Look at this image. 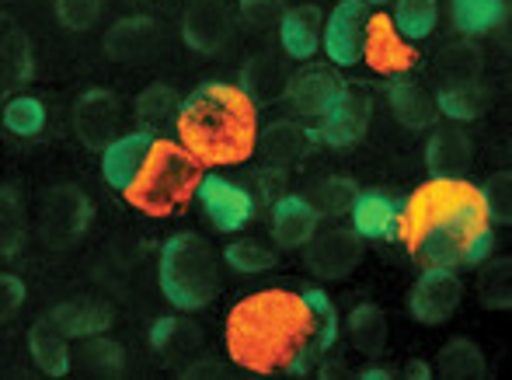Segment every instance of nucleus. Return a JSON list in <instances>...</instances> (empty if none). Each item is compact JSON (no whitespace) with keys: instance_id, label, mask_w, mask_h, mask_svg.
Here are the masks:
<instances>
[{"instance_id":"obj_29","label":"nucleus","mask_w":512,"mask_h":380,"mask_svg":"<svg viewBox=\"0 0 512 380\" xmlns=\"http://www.w3.org/2000/svg\"><path fill=\"white\" fill-rule=\"evenodd\" d=\"M255 147L262 150V157L269 164H279V168H286V164H293L300 154H304L307 136L300 133V129L293 126V123H276L272 129H265V133L258 136Z\"/></svg>"},{"instance_id":"obj_20","label":"nucleus","mask_w":512,"mask_h":380,"mask_svg":"<svg viewBox=\"0 0 512 380\" xmlns=\"http://www.w3.org/2000/svg\"><path fill=\"white\" fill-rule=\"evenodd\" d=\"M150 143H154L150 133H129V136H122V140L108 143L105 157H102V175L112 189H122V192L129 189V182H133L136 171H140L143 157H147Z\"/></svg>"},{"instance_id":"obj_4","label":"nucleus","mask_w":512,"mask_h":380,"mask_svg":"<svg viewBox=\"0 0 512 380\" xmlns=\"http://www.w3.org/2000/svg\"><path fill=\"white\" fill-rule=\"evenodd\" d=\"M161 290L171 307L203 311L216 293V255L196 234H175L161 252Z\"/></svg>"},{"instance_id":"obj_45","label":"nucleus","mask_w":512,"mask_h":380,"mask_svg":"<svg viewBox=\"0 0 512 380\" xmlns=\"http://www.w3.org/2000/svg\"><path fill=\"white\" fill-rule=\"evenodd\" d=\"M241 14L248 25L255 28H272L283 18V0H241Z\"/></svg>"},{"instance_id":"obj_39","label":"nucleus","mask_w":512,"mask_h":380,"mask_svg":"<svg viewBox=\"0 0 512 380\" xmlns=\"http://www.w3.org/2000/svg\"><path fill=\"white\" fill-rule=\"evenodd\" d=\"M178 109H182V105H178V95L168 84H150V88L136 98V116H140L143 123H164V119H171Z\"/></svg>"},{"instance_id":"obj_48","label":"nucleus","mask_w":512,"mask_h":380,"mask_svg":"<svg viewBox=\"0 0 512 380\" xmlns=\"http://www.w3.org/2000/svg\"><path fill=\"white\" fill-rule=\"evenodd\" d=\"M363 377H370V380H384L387 374H384V370H366V374Z\"/></svg>"},{"instance_id":"obj_18","label":"nucleus","mask_w":512,"mask_h":380,"mask_svg":"<svg viewBox=\"0 0 512 380\" xmlns=\"http://www.w3.org/2000/svg\"><path fill=\"white\" fill-rule=\"evenodd\" d=\"M317 210L304 196H283L272 206V238L283 248H304L317 231Z\"/></svg>"},{"instance_id":"obj_6","label":"nucleus","mask_w":512,"mask_h":380,"mask_svg":"<svg viewBox=\"0 0 512 380\" xmlns=\"http://www.w3.org/2000/svg\"><path fill=\"white\" fill-rule=\"evenodd\" d=\"M42 238L49 241L53 248H63V245H74L91 224V203L81 189L74 185H60L46 196L42 203Z\"/></svg>"},{"instance_id":"obj_7","label":"nucleus","mask_w":512,"mask_h":380,"mask_svg":"<svg viewBox=\"0 0 512 380\" xmlns=\"http://www.w3.org/2000/svg\"><path fill=\"white\" fill-rule=\"evenodd\" d=\"M460 297H464V283L457 279V272L443 269V265H429L408 297L411 318L422 325H443L460 307Z\"/></svg>"},{"instance_id":"obj_26","label":"nucleus","mask_w":512,"mask_h":380,"mask_svg":"<svg viewBox=\"0 0 512 380\" xmlns=\"http://www.w3.org/2000/svg\"><path fill=\"white\" fill-rule=\"evenodd\" d=\"M436 74L443 88H464V84L481 81V53L471 42H450L436 56Z\"/></svg>"},{"instance_id":"obj_34","label":"nucleus","mask_w":512,"mask_h":380,"mask_svg":"<svg viewBox=\"0 0 512 380\" xmlns=\"http://www.w3.org/2000/svg\"><path fill=\"white\" fill-rule=\"evenodd\" d=\"M439 374L450 380L485 377V356H481V349L474 342L457 339L450 346H443V353H439Z\"/></svg>"},{"instance_id":"obj_13","label":"nucleus","mask_w":512,"mask_h":380,"mask_svg":"<svg viewBox=\"0 0 512 380\" xmlns=\"http://www.w3.org/2000/svg\"><path fill=\"white\" fill-rule=\"evenodd\" d=\"M345 95H349V88L331 70H300L286 84V98L300 116H328Z\"/></svg>"},{"instance_id":"obj_11","label":"nucleus","mask_w":512,"mask_h":380,"mask_svg":"<svg viewBox=\"0 0 512 380\" xmlns=\"http://www.w3.org/2000/svg\"><path fill=\"white\" fill-rule=\"evenodd\" d=\"M74 126L77 136L88 150H105L115 140V126H119V102L108 95L105 88H91L77 98L74 105Z\"/></svg>"},{"instance_id":"obj_42","label":"nucleus","mask_w":512,"mask_h":380,"mask_svg":"<svg viewBox=\"0 0 512 380\" xmlns=\"http://www.w3.org/2000/svg\"><path fill=\"white\" fill-rule=\"evenodd\" d=\"M509 189H512V175H509V171H499V175H492L485 189H481V199H485V210H488V220H492V224H509V220H512Z\"/></svg>"},{"instance_id":"obj_44","label":"nucleus","mask_w":512,"mask_h":380,"mask_svg":"<svg viewBox=\"0 0 512 380\" xmlns=\"http://www.w3.org/2000/svg\"><path fill=\"white\" fill-rule=\"evenodd\" d=\"M84 360L91 363L95 374H119L122 370V349L115 346V342L95 339V335H91V339L84 342Z\"/></svg>"},{"instance_id":"obj_46","label":"nucleus","mask_w":512,"mask_h":380,"mask_svg":"<svg viewBox=\"0 0 512 380\" xmlns=\"http://www.w3.org/2000/svg\"><path fill=\"white\" fill-rule=\"evenodd\" d=\"M21 304H25V283L18 276L0 272V325L11 321L21 311Z\"/></svg>"},{"instance_id":"obj_19","label":"nucleus","mask_w":512,"mask_h":380,"mask_svg":"<svg viewBox=\"0 0 512 380\" xmlns=\"http://www.w3.org/2000/svg\"><path fill=\"white\" fill-rule=\"evenodd\" d=\"M352 224H356L359 238L370 241H387L398 234V206L387 192H356V203H352Z\"/></svg>"},{"instance_id":"obj_5","label":"nucleus","mask_w":512,"mask_h":380,"mask_svg":"<svg viewBox=\"0 0 512 380\" xmlns=\"http://www.w3.org/2000/svg\"><path fill=\"white\" fill-rule=\"evenodd\" d=\"M481 199V189L464 178H432V182L418 185L408 196L405 210L398 213V238L405 241V248H411L422 241L425 231L439 224V220L453 217L457 210H464L467 203Z\"/></svg>"},{"instance_id":"obj_41","label":"nucleus","mask_w":512,"mask_h":380,"mask_svg":"<svg viewBox=\"0 0 512 380\" xmlns=\"http://www.w3.org/2000/svg\"><path fill=\"white\" fill-rule=\"evenodd\" d=\"M227 265L237 272H265L276 265V252H269L262 241H234L227 248Z\"/></svg>"},{"instance_id":"obj_27","label":"nucleus","mask_w":512,"mask_h":380,"mask_svg":"<svg viewBox=\"0 0 512 380\" xmlns=\"http://www.w3.org/2000/svg\"><path fill=\"white\" fill-rule=\"evenodd\" d=\"M150 342H154L157 353L168 356V360H189V356L203 346L199 332L192 325H185L182 318L154 321V328H150Z\"/></svg>"},{"instance_id":"obj_25","label":"nucleus","mask_w":512,"mask_h":380,"mask_svg":"<svg viewBox=\"0 0 512 380\" xmlns=\"http://www.w3.org/2000/svg\"><path fill=\"white\" fill-rule=\"evenodd\" d=\"M28 349H32L35 363L42 367V374L63 377L70 370V346L67 335L53 325L49 318H39L28 332Z\"/></svg>"},{"instance_id":"obj_16","label":"nucleus","mask_w":512,"mask_h":380,"mask_svg":"<svg viewBox=\"0 0 512 380\" xmlns=\"http://www.w3.org/2000/svg\"><path fill=\"white\" fill-rule=\"evenodd\" d=\"M46 318L67 339H91V335H102L112 328V307L105 300L81 297V300H67V304H56Z\"/></svg>"},{"instance_id":"obj_10","label":"nucleus","mask_w":512,"mask_h":380,"mask_svg":"<svg viewBox=\"0 0 512 380\" xmlns=\"http://www.w3.org/2000/svg\"><path fill=\"white\" fill-rule=\"evenodd\" d=\"M199 199H203V210L216 231H241L255 213V203L241 185L223 182L216 175H206L199 182Z\"/></svg>"},{"instance_id":"obj_15","label":"nucleus","mask_w":512,"mask_h":380,"mask_svg":"<svg viewBox=\"0 0 512 380\" xmlns=\"http://www.w3.org/2000/svg\"><path fill=\"white\" fill-rule=\"evenodd\" d=\"M359 234L356 231H328L310 245L307 252V265L314 276L321 279H342L349 276L352 269L359 265Z\"/></svg>"},{"instance_id":"obj_17","label":"nucleus","mask_w":512,"mask_h":380,"mask_svg":"<svg viewBox=\"0 0 512 380\" xmlns=\"http://www.w3.org/2000/svg\"><path fill=\"white\" fill-rule=\"evenodd\" d=\"M474 161L471 136L457 126H439L425 147V164L436 178H460Z\"/></svg>"},{"instance_id":"obj_31","label":"nucleus","mask_w":512,"mask_h":380,"mask_svg":"<svg viewBox=\"0 0 512 380\" xmlns=\"http://www.w3.org/2000/svg\"><path fill=\"white\" fill-rule=\"evenodd\" d=\"M244 95L251 102H276L279 95H286V77L272 56H258L248 70H244Z\"/></svg>"},{"instance_id":"obj_28","label":"nucleus","mask_w":512,"mask_h":380,"mask_svg":"<svg viewBox=\"0 0 512 380\" xmlns=\"http://www.w3.org/2000/svg\"><path fill=\"white\" fill-rule=\"evenodd\" d=\"M349 335H352V346L366 356H377L384 353L387 346V321L380 314V307L373 304H359L356 311L349 314Z\"/></svg>"},{"instance_id":"obj_43","label":"nucleus","mask_w":512,"mask_h":380,"mask_svg":"<svg viewBox=\"0 0 512 380\" xmlns=\"http://www.w3.org/2000/svg\"><path fill=\"white\" fill-rule=\"evenodd\" d=\"M56 14L70 32H84L102 14V0H56Z\"/></svg>"},{"instance_id":"obj_49","label":"nucleus","mask_w":512,"mask_h":380,"mask_svg":"<svg viewBox=\"0 0 512 380\" xmlns=\"http://www.w3.org/2000/svg\"><path fill=\"white\" fill-rule=\"evenodd\" d=\"M366 4H384V0H366Z\"/></svg>"},{"instance_id":"obj_24","label":"nucleus","mask_w":512,"mask_h":380,"mask_svg":"<svg viewBox=\"0 0 512 380\" xmlns=\"http://www.w3.org/2000/svg\"><path fill=\"white\" fill-rule=\"evenodd\" d=\"M304 300H307L310 314H314V339H310L304 356L297 360L293 374H307V370L314 367V363L321 360V356L328 353V349L335 346V339H338V318H335V307H331L328 293H324V290H307Z\"/></svg>"},{"instance_id":"obj_35","label":"nucleus","mask_w":512,"mask_h":380,"mask_svg":"<svg viewBox=\"0 0 512 380\" xmlns=\"http://www.w3.org/2000/svg\"><path fill=\"white\" fill-rule=\"evenodd\" d=\"M32 46H28L25 35L14 28V32L4 35V42H0V74H4V88H18V84H25L28 77H32Z\"/></svg>"},{"instance_id":"obj_22","label":"nucleus","mask_w":512,"mask_h":380,"mask_svg":"<svg viewBox=\"0 0 512 380\" xmlns=\"http://www.w3.org/2000/svg\"><path fill=\"white\" fill-rule=\"evenodd\" d=\"M387 102H391L394 119L408 129H425L439 119L436 98L418 81H411V77H401V81H394L391 88H387Z\"/></svg>"},{"instance_id":"obj_32","label":"nucleus","mask_w":512,"mask_h":380,"mask_svg":"<svg viewBox=\"0 0 512 380\" xmlns=\"http://www.w3.org/2000/svg\"><path fill=\"white\" fill-rule=\"evenodd\" d=\"M436 109L439 116H450L457 123H467V119L485 116L488 109V91L481 84H464V88H443L436 95Z\"/></svg>"},{"instance_id":"obj_40","label":"nucleus","mask_w":512,"mask_h":380,"mask_svg":"<svg viewBox=\"0 0 512 380\" xmlns=\"http://www.w3.org/2000/svg\"><path fill=\"white\" fill-rule=\"evenodd\" d=\"M509 276H512V262H495L485 269L478 283V297L485 300V307H495V311H509L512 293H509Z\"/></svg>"},{"instance_id":"obj_47","label":"nucleus","mask_w":512,"mask_h":380,"mask_svg":"<svg viewBox=\"0 0 512 380\" xmlns=\"http://www.w3.org/2000/svg\"><path fill=\"white\" fill-rule=\"evenodd\" d=\"M408 377H429V367H422V363H415V367H408Z\"/></svg>"},{"instance_id":"obj_36","label":"nucleus","mask_w":512,"mask_h":380,"mask_svg":"<svg viewBox=\"0 0 512 380\" xmlns=\"http://www.w3.org/2000/svg\"><path fill=\"white\" fill-rule=\"evenodd\" d=\"M21 241H25V210H21L18 192L7 185L0 189V258L18 255Z\"/></svg>"},{"instance_id":"obj_1","label":"nucleus","mask_w":512,"mask_h":380,"mask_svg":"<svg viewBox=\"0 0 512 380\" xmlns=\"http://www.w3.org/2000/svg\"><path fill=\"white\" fill-rule=\"evenodd\" d=\"M314 339V314L304 293L262 290L244 297L227 318V353L255 374H293Z\"/></svg>"},{"instance_id":"obj_14","label":"nucleus","mask_w":512,"mask_h":380,"mask_svg":"<svg viewBox=\"0 0 512 380\" xmlns=\"http://www.w3.org/2000/svg\"><path fill=\"white\" fill-rule=\"evenodd\" d=\"M373 119V102L366 95H345L328 116H321V129H317V140H324L328 147H352L366 136Z\"/></svg>"},{"instance_id":"obj_3","label":"nucleus","mask_w":512,"mask_h":380,"mask_svg":"<svg viewBox=\"0 0 512 380\" xmlns=\"http://www.w3.org/2000/svg\"><path fill=\"white\" fill-rule=\"evenodd\" d=\"M199 182H203V164L182 143L154 140L136 178L129 182L126 199L147 217H168L196 196Z\"/></svg>"},{"instance_id":"obj_33","label":"nucleus","mask_w":512,"mask_h":380,"mask_svg":"<svg viewBox=\"0 0 512 380\" xmlns=\"http://www.w3.org/2000/svg\"><path fill=\"white\" fill-rule=\"evenodd\" d=\"M356 182L352 178H324L310 189L307 203L317 210V217H342V213L352 210L356 203Z\"/></svg>"},{"instance_id":"obj_2","label":"nucleus","mask_w":512,"mask_h":380,"mask_svg":"<svg viewBox=\"0 0 512 380\" xmlns=\"http://www.w3.org/2000/svg\"><path fill=\"white\" fill-rule=\"evenodd\" d=\"M178 136L182 147L209 168L248 161L258 143L255 102L234 84H199L178 109Z\"/></svg>"},{"instance_id":"obj_23","label":"nucleus","mask_w":512,"mask_h":380,"mask_svg":"<svg viewBox=\"0 0 512 380\" xmlns=\"http://www.w3.org/2000/svg\"><path fill=\"white\" fill-rule=\"evenodd\" d=\"M279 39H283L286 56L293 60H310L321 46V11L314 4L293 7L279 18Z\"/></svg>"},{"instance_id":"obj_38","label":"nucleus","mask_w":512,"mask_h":380,"mask_svg":"<svg viewBox=\"0 0 512 380\" xmlns=\"http://www.w3.org/2000/svg\"><path fill=\"white\" fill-rule=\"evenodd\" d=\"M4 126L18 136H35L46 126V109L39 98H14L4 109Z\"/></svg>"},{"instance_id":"obj_21","label":"nucleus","mask_w":512,"mask_h":380,"mask_svg":"<svg viewBox=\"0 0 512 380\" xmlns=\"http://www.w3.org/2000/svg\"><path fill=\"white\" fill-rule=\"evenodd\" d=\"M157 49V25L150 18H122L108 28L105 53L112 60H147Z\"/></svg>"},{"instance_id":"obj_9","label":"nucleus","mask_w":512,"mask_h":380,"mask_svg":"<svg viewBox=\"0 0 512 380\" xmlns=\"http://www.w3.org/2000/svg\"><path fill=\"white\" fill-rule=\"evenodd\" d=\"M363 56L377 74H405L418 63V53L401 42L398 28L387 14H373L366 21V35H363Z\"/></svg>"},{"instance_id":"obj_12","label":"nucleus","mask_w":512,"mask_h":380,"mask_svg":"<svg viewBox=\"0 0 512 380\" xmlns=\"http://www.w3.org/2000/svg\"><path fill=\"white\" fill-rule=\"evenodd\" d=\"M182 35L196 53L213 56L227 46L230 39V11L227 0H196V4L185 11Z\"/></svg>"},{"instance_id":"obj_37","label":"nucleus","mask_w":512,"mask_h":380,"mask_svg":"<svg viewBox=\"0 0 512 380\" xmlns=\"http://www.w3.org/2000/svg\"><path fill=\"white\" fill-rule=\"evenodd\" d=\"M436 21H439L436 0H398L394 25H398V32L408 35V39H425V35H432Z\"/></svg>"},{"instance_id":"obj_30","label":"nucleus","mask_w":512,"mask_h":380,"mask_svg":"<svg viewBox=\"0 0 512 380\" xmlns=\"http://www.w3.org/2000/svg\"><path fill=\"white\" fill-rule=\"evenodd\" d=\"M506 14V0H453V25L464 35H485Z\"/></svg>"},{"instance_id":"obj_8","label":"nucleus","mask_w":512,"mask_h":380,"mask_svg":"<svg viewBox=\"0 0 512 380\" xmlns=\"http://www.w3.org/2000/svg\"><path fill=\"white\" fill-rule=\"evenodd\" d=\"M366 35V7L363 0H342L324 25V53L338 67H352L363 56Z\"/></svg>"}]
</instances>
